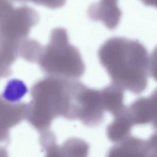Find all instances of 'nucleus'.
Masks as SVG:
<instances>
[{"label":"nucleus","instance_id":"obj_8","mask_svg":"<svg viewBox=\"0 0 157 157\" xmlns=\"http://www.w3.org/2000/svg\"><path fill=\"white\" fill-rule=\"evenodd\" d=\"M100 92L104 109L113 116L121 112L126 107L123 104V89L118 85L113 83L104 88Z\"/></svg>","mask_w":157,"mask_h":157},{"label":"nucleus","instance_id":"obj_7","mask_svg":"<svg viewBox=\"0 0 157 157\" xmlns=\"http://www.w3.org/2000/svg\"><path fill=\"white\" fill-rule=\"evenodd\" d=\"M134 126L126 107L121 112L114 116L113 121L107 126V136L115 143H119L130 136L132 126Z\"/></svg>","mask_w":157,"mask_h":157},{"label":"nucleus","instance_id":"obj_1","mask_svg":"<svg viewBox=\"0 0 157 157\" xmlns=\"http://www.w3.org/2000/svg\"><path fill=\"white\" fill-rule=\"evenodd\" d=\"M98 57L113 83L135 94L145 90L153 68L140 42L124 37L110 39L99 48Z\"/></svg>","mask_w":157,"mask_h":157},{"label":"nucleus","instance_id":"obj_6","mask_svg":"<svg viewBox=\"0 0 157 157\" xmlns=\"http://www.w3.org/2000/svg\"><path fill=\"white\" fill-rule=\"evenodd\" d=\"M133 124H145L153 122L156 117V94L141 98L128 107Z\"/></svg>","mask_w":157,"mask_h":157},{"label":"nucleus","instance_id":"obj_5","mask_svg":"<svg viewBox=\"0 0 157 157\" xmlns=\"http://www.w3.org/2000/svg\"><path fill=\"white\" fill-rule=\"evenodd\" d=\"M155 136L148 140L129 136L109 151V156H151L156 152Z\"/></svg>","mask_w":157,"mask_h":157},{"label":"nucleus","instance_id":"obj_10","mask_svg":"<svg viewBox=\"0 0 157 157\" xmlns=\"http://www.w3.org/2000/svg\"><path fill=\"white\" fill-rule=\"evenodd\" d=\"M40 144L47 152V156H59V146L56 144V137L53 132L48 129L41 131Z\"/></svg>","mask_w":157,"mask_h":157},{"label":"nucleus","instance_id":"obj_9","mask_svg":"<svg viewBox=\"0 0 157 157\" xmlns=\"http://www.w3.org/2000/svg\"><path fill=\"white\" fill-rule=\"evenodd\" d=\"M88 145L77 138H71L62 146H59V155L66 156H85L88 151Z\"/></svg>","mask_w":157,"mask_h":157},{"label":"nucleus","instance_id":"obj_3","mask_svg":"<svg viewBox=\"0 0 157 157\" xmlns=\"http://www.w3.org/2000/svg\"><path fill=\"white\" fill-rule=\"evenodd\" d=\"M38 63L41 69L49 75L67 79L80 78L85 69L78 50L69 42L67 34L63 30L52 33Z\"/></svg>","mask_w":157,"mask_h":157},{"label":"nucleus","instance_id":"obj_2","mask_svg":"<svg viewBox=\"0 0 157 157\" xmlns=\"http://www.w3.org/2000/svg\"><path fill=\"white\" fill-rule=\"evenodd\" d=\"M69 80L50 75L32 89L34 101L30 120L40 131L48 129L58 117L67 119L69 108Z\"/></svg>","mask_w":157,"mask_h":157},{"label":"nucleus","instance_id":"obj_4","mask_svg":"<svg viewBox=\"0 0 157 157\" xmlns=\"http://www.w3.org/2000/svg\"><path fill=\"white\" fill-rule=\"evenodd\" d=\"M104 111L100 91L71 79L68 120H78L86 126H96L103 121Z\"/></svg>","mask_w":157,"mask_h":157}]
</instances>
